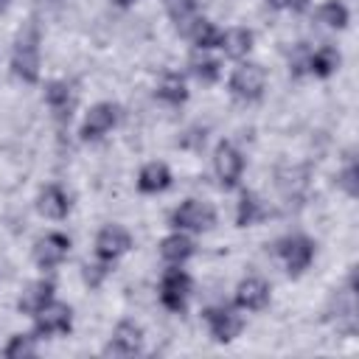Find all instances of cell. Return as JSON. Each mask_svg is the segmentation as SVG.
<instances>
[{"instance_id":"10","label":"cell","mask_w":359,"mask_h":359,"mask_svg":"<svg viewBox=\"0 0 359 359\" xmlns=\"http://www.w3.org/2000/svg\"><path fill=\"white\" fill-rule=\"evenodd\" d=\"M67 255H70V236H65L59 230H50L45 236H39L34 241V250H31V258H34L36 269H42V272H50V269L62 266Z\"/></svg>"},{"instance_id":"6","label":"cell","mask_w":359,"mask_h":359,"mask_svg":"<svg viewBox=\"0 0 359 359\" xmlns=\"http://www.w3.org/2000/svg\"><path fill=\"white\" fill-rule=\"evenodd\" d=\"M168 224L171 230H182V233H205L216 224V210L202 199H182L168 213Z\"/></svg>"},{"instance_id":"32","label":"cell","mask_w":359,"mask_h":359,"mask_svg":"<svg viewBox=\"0 0 359 359\" xmlns=\"http://www.w3.org/2000/svg\"><path fill=\"white\" fill-rule=\"evenodd\" d=\"M11 3H14V0H0V14H6V11L11 8Z\"/></svg>"},{"instance_id":"4","label":"cell","mask_w":359,"mask_h":359,"mask_svg":"<svg viewBox=\"0 0 359 359\" xmlns=\"http://www.w3.org/2000/svg\"><path fill=\"white\" fill-rule=\"evenodd\" d=\"M191 292H194V280H191V275L182 266H165L163 269L160 286H157V297H160V306L165 311L182 314L188 309Z\"/></svg>"},{"instance_id":"12","label":"cell","mask_w":359,"mask_h":359,"mask_svg":"<svg viewBox=\"0 0 359 359\" xmlns=\"http://www.w3.org/2000/svg\"><path fill=\"white\" fill-rule=\"evenodd\" d=\"M272 300V289L261 275H247L236 283L233 303L238 311H264Z\"/></svg>"},{"instance_id":"1","label":"cell","mask_w":359,"mask_h":359,"mask_svg":"<svg viewBox=\"0 0 359 359\" xmlns=\"http://www.w3.org/2000/svg\"><path fill=\"white\" fill-rule=\"evenodd\" d=\"M42 31L36 25V20H31L28 25H22L14 36L11 45V59H8V70L17 81L22 84H36L39 73H42Z\"/></svg>"},{"instance_id":"13","label":"cell","mask_w":359,"mask_h":359,"mask_svg":"<svg viewBox=\"0 0 359 359\" xmlns=\"http://www.w3.org/2000/svg\"><path fill=\"white\" fill-rule=\"evenodd\" d=\"M143 345H146V334H143L140 323L121 320L112 328L104 353H112V356H137V353H143Z\"/></svg>"},{"instance_id":"2","label":"cell","mask_w":359,"mask_h":359,"mask_svg":"<svg viewBox=\"0 0 359 359\" xmlns=\"http://www.w3.org/2000/svg\"><path fill=\"white\" fill-rule=\"evenodd\" d=\"M275 255L283 264L289 278H300L314 264L317 241L311 236H306V233H286V236H280L275 241Z\"/></svg>"},{"instance_id":"17","label":"cell","mask_w":359,"mask_h":359,"mask_svg":"<svg viewBox=\"0 0 359 359\" xmlns=\"http://www.w3.org/2000/svg\"><path fill=\"white\" fill-rule=\"evenodd\" d=\"M157 252H160V258L165 261V266H185V264L196 255V244H194L191 233L171 230L165 238H160Z\"/></svg>"},{"instance_id":"25","label":"cell","mask_w":359,"mask_h":359,"mask_svg":"<svg viewBox=\"0 0 359 359\" xmlns=\"http://www.w3.org/2000/svg\"><path fill=\"white\" fill-rule=\"evenodd\" d=\"M188 73L199 81V84H216L222 79V62L216 56H210L208 50H199L188 59Z\"/></svg>"},{"instance_id":"5","label":"cell","mask_w":359,"mask_h":359,"mask_svg":"<svg viewBox=\"0 0 359 359\" xmlns=\"http://www.w3.org/2000/svg\"><path fill=\"white\" fill-rule=\"evenodd\" d=\"M244 168H247L244 151L233 140H219L216 149H213V174H216L219 188L222 191L238 188L241 180H244Z\"/></svg>"},{"instance_id":"29","label":"cell","mask_w":359,"mask_h":359,"mask_svg":"<svg viewBox=\"0 0 359 359\" xmlns=\"http://www.w3.org/2000/svg\"><path fill=\"white\" fill-rule=\"evenodd\" d=\"M109 269H112V266H107V264H101V261H93V264L84 266V280H87L90 286H101L104 278L109 275Z\"/></svg>"},{"instance_id":"15","label":"cell","mask_w":359,"mask_h":359,"mask_svg":"<svg viewBox=\"0 0 359 359\" xmlns=\"http://www.w3.org/2000/svg\"><path fill=\"white\" fill-rule=\"evenodd\" d=\"M34 205H36V213L39 216H45L50 222H62V219H67V213L73 208V199H70V194L59 182H45L39 188Z\"/></svg>"},{"instance_id":"21","label":"cell","mask_w":359,"mask_h":359,"mask_svg":"<svg viewBox=\"0 0 359 359\" xmlns=\"http://www.w3.org/2000/svg\"><path fill=\"white\" fill-rule=\"evenodd\" d=\"M269 216L266 202L255 194V191H241L238 202H236V227H255Z\"/></svg>"},{"instance_id":"26","label":"cell","mask_w":359,"mask_h":359,"mask_svg":"<svg viewBox=\"0 0 359 359\" xmlns=\"http://www.w3.org/2000/svg\"><path fill=\"white\" fill-rule=\"evenodd\" d=\"M317 22H323L325 28H334V31H345L351 22V8L342 0H325L317 8Z\"/></svg>"},{"instance_id":"18","label":"cell","mask_w":359,"mask_h":359,"mask_svg":"<svg viewBox=\"0 0 359 359\" xmlns=\"http://www.w3.org/2000/svg\"><path fill=\"white\" fill-rule=\"evenodd\" d=\"M56 300V283L50 280V278H36V280H31L22 292H20V300H17V309H20V314H28V317H34V314H39L48 303H53Z\"/></svg>"},{"instance_id":"24","label":"cell","mask_w":359,"mask_h":359,"mask_svg":"<svg viewBox=\"0 0 359 359\" xmlns=\"http://www.w3.org/2000/svg\"><path fill=\"white\" fill-rule=\"evenodd\" d=\"M163 8L168 14V20L174 22V28L185 36V31L202 17L199 14V0H163Z\"/></svg>"},{"instance_id":"16","label":"cell","mask_w":359,"mask_h":359,"mask_svg":"<svg viewBox=\"0 0 359 359\" xmlns=\"http://www.w3.org/2000/svg\"><path fill=\"white\" fill-rule=\"evenodd\" d=\"M42 95H45V104L53 112V118L59 123H67L73 109H76V90H73V84L65 81V79H50V81H45V93Z\"/></svg>"},{"instance_id":"23","label":"cell","mask_w":359,"mask_h":359,"mask_svg":"<svg viewBox=\"0 0 359 359\" xmlns=\"http://www.w3.org/2000/svg\"><path fill=\"white\" fill-rule=\"evenodd\" d=\"M222 28L213 22V20H205V17H199L188 31H185V36L191 39V45L196 48V50H216L219 45H222Z\"/></svg>"},{"instance_id":"8","label":"cell","mask_w":359,"mask_h":359,"mask_svg":"<svg viewBox=\"0 0 359 359\" xmlns=\"http://www.w3.org/2000/svg\"><path fill=\"white\" fill-rule=\"evenodd\" d=\"M202 320L208 325V334L213 337V342H233L236 337H241L244 331V317L238 314L236 306H224V303H213L202 309Z\"/></svg>"},{"instance_id":"28","label":"cell","mask_w":359,"mask_h":359,"mask_svg":"<svg viewBox=\"0 0 359 359\" xmlns=\"http://www.w3.org/2000/svg\"><path fill=\"white\" fill-rule=\"evenodd\" d=\"M337 185H339L351 199L359 194V168H356V160H353V157H348L345 165L339 168V174H337Z\"/></svg>"},{"instance_id":"31","label":"cell","mask_w":359,"mask_h":359,"mask_svg":"<svg viewBox=\"0 0 359 359\" xmlns=\"http://www.w3.org/2000/svg\"><path fill=\"white\" fill-rule=\"evenodd\" d=\"M112 3H115L118 8H129V6H135L137 0H112Z\"/></svg>"},{"instance_id":"22","label":"cell","mask_w":359,"mask_h":359,"mask_svg":"<svg viewBox=\"0 0 359 359\" xmlns=\"http://www.w3.org/2000/svg\"><path fill=\"white\" fill-rule=\"evenodd\" d=\"M252 45H255V34H252V28H244V25H236V28H227L224 34H222V50H224V56H230V59H247L250 56V50H252Z\"/></svg>"},{"instance_id":"9","label":"cell","mask_w":359,"mask_h":359,"mask_svg":"<svg viewBox=\"0 0 359 359\" xmlns=\"http://www.w3.org/2000/svg\"><path fill=\"white\" fill-rule=\"evenodd\" d=\"M135 247V236L118 224V222H109L104 224L98 233H95V244H93V252H95V261L112 266L118 258H123L129 250Z\"/></svg>"},{"instance_id":"20","label":"cell","mask_w":359,"mask_h":359,"mask_svg":"<svg viewBox=\"0 0 359 359\" xmlns=\"http://www.w3.org/2000/svg\"><path fill=\"white\" fill-rule=\"evenodd\" d=\"M188 81L180 70H165L160 76V81L154 84V98L165 107H182L188 101Z\"/></svg>"},{"instance_id":"3","label":"cell","mask_w":359,"mask_h":359,"mask_svg":"<svg viewBox=\"0 0 359 359\" xmlns=\"http://www.w3.org/2000/svg\"><path fill=\"white\" fill-rule=\"evenodd\" d=\"M266 81H269V76H266V67H264V65L250 62V59H241V62L233 67L230 79H227V90H230V95H233L236 101H241V104H255V101L264 98Z\"/></svg>"},{"instance_id":"27","label":"cell","mask_w":359,"mask_h":359,"mask_svg":"<svg viewBox=\"0 0 359 359\" xmlns=\"http://www.w3.org/2000/svg\"><path fill=\"white\" fill-rule=\"evenodd\" d=\"M39 345H36V334H11L8 342L3 345V356L8 359H22V356H36Z\"/></svg>"},{"instance_id":"19","label":"cell","mask_w":359,"mask_h":359,"mask_svg":"<svg viewBox=\"0 0 359 359\" xmlns=\"http://www.w3.org/2000/svg\"><path fill=\"white\" fill-rule=\"evenodd\" d=\"M171 182H174V174H171V168H168L163 160L143 163V165H140V171H137V180H135L137 191H140V194H146V196H154V194L168 191V188H171Z\"/></svg>"},{"instance_id":"14","label":"cell","mask_w":359,"mask_h":359,"mask_svg":"<svg viewBox=\"0 0 359 359\" xmlns=\"http://www.w3.org/2000/svg\"><path fill=\"white\" fill-rule=\"evenodd\" d=\"M294 65H297V73L306 70L314 79H331L342 65V53L334 45H320L314 50H303V56Z\"/></svg>"},{"instance_id":"11","label":"cell","mask_w":359,"mask_h":359,"mask_svg":"<svg viewBox=\"0 0 359 359\" xmlns=\"http://www.w3.org/2000/svg\"><path fill=\"white\" fill-rule=\"evenodd\" d=\"M73 328V309L67 303H48L39 314H34V334L36 339H50V337H62L70 334Z\"/></svg>"},{"instance_id":"30","label":"cell","mask_w":359,"mask_h":359,"mask_svg":"<svg viewBox=\"0 0 359 359\" xmlns=\"http://www.w3.org/2000/svg\"><path fill=\"white\" fill-rule=\"evenodd\" d=\"M266 3L278 11H292V14H303L311 6V0H266Z\"/></svg>"},{"instance_id":"7","label":"cell","mask_w":359,"mask_h":359,"mask_svg":"<svg viewBox=\"0 0 359 359\" xmlns=\"http://www.w3.org/2000/svg\"><path fill=\"white\" fill-rule=\"evenodd\" d=\"M118 121H121V107L115 101H95L79 126V140L81 143H98L118 126Z\"/></svg>"}]
</instances>
